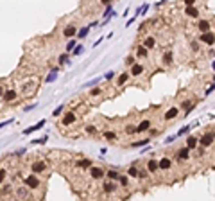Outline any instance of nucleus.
Returning <instances> with one entry per match:
<instances>
[{"label": "nucleus", "instance_id": "1", "mask_svg": "<svg viewBox=\"0 0 215 201\" xmlns=\"http://www.w3.org/2000/svg\"><path fill=\"white\" fill-rule=\"evenodd\" d=\"M23 183H25L27 187H29V189H38V187H39V180L36 178V174L32 172L31 176H27V178L23 180Z\"/></svg>", "mask_w": 215, "mask_h": 201}, {"label": "nucleus", "instance_id": "2", "mask_svg": "<svg viewBox=\"0 0 215 201\" xmlns=\"http://www.w3.org/2000/svg\"><path fill=\"white\" fill-rule=\"evenodd\" d=\"M45 122H47L45 119H43V120H39V122H36L34 126H31V128H27V129L23 131V135H31V133H34V131H38V129H41L43 126H45Z\"/></svg>", "mask_w": 215, "mask_h": 201}, {"label": "nucleus", "instance_id": "3", "mask_svg": "<svg viewBox=\"0 0 215 201\" xmlns=\"http://www.w3.org/2000/svg\"><path fill=\"white\" fill-rule=\"evenodd\" d=\"M201 42L206 43V45H213V43H215V36L212 34L210 31H208V32H203V34H201Z\"/></svg>", "mask_w": 215, "mask_h": 201}, {"label": "nucleus", "instance_id": "4", "mask_svg": "<svg viewBox=\"0 0 215 201\" xmlns=\"http://www.w3.org/2000/svg\"><path fill=\"white\" fill-rule=\"evenodd\" d=\"M90 176L93 180H100V178L104 176V171L100 169V167H90Z\"/></svg>", "mask_w": 215, "mask_h": 201}, {"label": "nucleus", "instance_id": "5", "mask_svg": "<svg viewBox=\"0 0 215 201\" xmlns=\"http://www.w3.org/2000/svg\"><path fill=\"white\" fill-rule=\"evenodd\" d=\"M170 165H172V162H170V160L167 158V156H163V158H161L160 162H158L160 171H169V169H170Z\"/></svg>", "mask_w": 215, "mask_h": 201}, {"label": "nucleus", "instance_id": "6", "mask_svg": "<svg viewBox=\"0 0 215 201\" xmlns=\"http://www.w3.org/2000/svg\"><path fill=\"white\" fill-rule=\"evenodd\" d=\"M45 169H47V163L45 162H34V163H32V172H34V174L43 172Z\"/></svg>", "mask_w": 215, "mask_h": 201}, {"label": "nucleus", "instance_id": "7", "mask_svg": "<svg viewBox=\"0 0 215 201\" xmlns=\"http://www.w3.org/2000/svg\"><path fill=\"white\" fill-rule=\"evenodd\" d=\"M73 122H75V113L68 111V113L63 117V126H70V124H73Z\"/></svg>", "mask_w": 215, "mask_h": 201}, {"label": "nucleus", "instance_id": "8", "mask_svg": "<svg viewBox=\"0 0 215 201\" xmlns=\"http://www.w3.org/2000/svg\"><path fill=\"white\" fill-rule=\"evenodd\" d=\"M95 25H97V22H93V23H90V25H88V27H83L81 31H77V36H79V40H83V38H86V36H88L90 29H91V27H95Z\"/></svg>", "mask_w": 215, "mask_h": 201}, {"label": "nucleus", "instance_id": "9", "mask_svg": "<svg viewBox=\"0 0 215 201\" xmlns=\"http://www.w3.org/2000/svg\"><path fill=\"white\" fill-rule=\"evenodd\" d=\"M63 34H65L66 38L75 36V34H77V27H73V25H66V27L63 29Z\"/></svg>", "mask_w": 215, "mask_h": 201}, {"label": "nucleus", "instance_id": "10", "mask_svg": "<svg viewBox=\"0 0 215 201\" xmlns=\"http://www.w3.org/2000/svg\"><path fill=\"white\" fill-rule=\"evenodd\" d=\"M149 128H151V120L145 119V120H142V122L136 126V133H144V131H147Z\"/></svg>", "mask_w": 215, "mask_h": 201}, {"label": "nucleus", "instance_id": "11", "mask_svg": "<svg viewBox=\"0 0 215 201\" xmlns=\"http://www.w3.org/2000/svg\"><path fill=\"white\" fill-rule=\"evenodd\" d=\"M199 142H201V145H203V147H208V145L213 142V135H212V133H210V135H204L203 138L199 140Z\"/></svg>", "mask_w": 215, "mask_h": 201}, {"label": "nucleus", "instance_id": "12", "mask_svg": "<svg viewBox=\"0 0 215 201\" xmlns=\"http://www.w3.org/2000/svg\"><path fill=\"white\" fill-rule=\"evenodd\" d=\"M188 153H190V149H188V147H183V149H179L176 153V156H178V160H186L188 158Z\"/></svg>", "mask_w": 215, "mask_h": 201}, {"label": "nucleus", "instance_id": "13", "mask_svg": "<svg viewBox=\"0 0 215 201\" xmlns=\"http://www.w3.org/2000/svg\"><path fill=\"white\" fill-rule=\"evenodd\" d=\"M197 27H199L201 32H208L210 31V22H208V20H201V22L197 23Z\"/></svg>", "mask_w": 215, "mask_h": 201}, {"label": "nucleus", "instance_id": "14", "mask_svg": "<svg viewBox=\"0 0 215 201\" xmlns=\"http://www.w3.org/2000/svg\"><path fill=\"white\" fill-rule=\"evenodd\" d=\"M142 72H144V66L142 65L133 63V66H131V74H133V76H142Z\"/></svg>", "mask_w": 215, "mask_h": 201}, {"label": "nucleus", "instance_id": "15", "mask_svg": "<svg viewBox=\"0 0 215 201\" xmlns=\"http://www.w3.org/2000/svg\"><path fill=\"white\" fill-rule=\"evenodd\" d=\"M136 54H138L140 58H147V56H149V49H147L145 45H140L138 49H136Z\"/></svg>", "mask_w": 215, "mask_h": 201}, {"label": "nucleus", "instance_id": "16", "mask_svg": "<svg viewBox=\"0 0 215 201\" xmlns=\"http://www.w3.org/2000/svg\"><path fill=\"white\" fill-rule=\"evenodd\" d=\"M197 142H199V140H197L196 137H188V138H186V147H188V149H196Z\"/></svg>", "mask_w": 215, "mask_h": 201}, {"label": "nucleus", "instance_id": "17", "mask_svg": "<svg viewBox=\"0 0 215 201\" xmlns=\"http://www.w3.org/2000/svg\"><path fill=\"white\" fill-rule=\"evenodd\" d=\"M185 13H186V16H192V18H196L199 15V11L194 7V5H186V11Z\"/></svg>", "mask_w": 215, "mask_h": 201}, {"label": "nucleus", "instance_id": "18", "mask_svg": "<svg viewBox=\"0 0 215 201\" xmlns=\"http://www.w3.org/2000/svg\"><path fill=\"white\" fill-rule=\"evenodd\" d=\"M57 72H59V68H52V72L47 76L45 81H47V83H54V81H56V77H57Z\"/></svg>", "mask_w": 215, "mask_h": 201}, {"label": "nucleus", "instance_id": "19", "mask_svg": "<svg viewBox=\"0 0 215 201\" xmlns=\"http://www.w3.org/2000/svg\"><path fill=\"white\" fill-rule=\"evenodd\" d=\"M178 113H179V110H178V108H170L169 111L165 113V120H170V119H174V117L178 115Z\"/></svg>", "mask_w": 215, "mask_h": 201}, {"label": "nucleus", "instance_id": "20", "mask_svg": "<svg viewBox=\"0 0 215 201\" xmlns=\"http://www.w3.org/2000/svg\"><path fill=\"white\" fill-rule=\"evenodd\" d=\"M144 45L147 47V49H154V45H156V40H154L152 36H149V38L144 40Z\"/></svg>", "mask_w": 215, "mask_h": 201}, {"label": "nucleus", "instance_id": "21", "mask_svg": "<svg viewBox=\"0 0 215 201\" xmlns=\"http://www.w3.org/2000/svg\"><path fill=\"white\" fill-rule=\"evenodd\" d=\"M4 99H5V100H15V99H16V92H15V90L4 92Z\"/></svg>", "mask_w": 215, "mask_h": 201}, {"label": "nucleus", "instance_id": "22", "mask_svg": "<svg viewBox=\"0 0 215 201\" xmlns=\"http://www.w3.org/2000/svg\"><path fill=\"white\" fill-rule=\"evenodd\" d=\"M160 167H158V162L156 160H149V163H147V171H151V172H154V171H158Z\"/></svg>", "mask_w": 215, "mask_h": 201}, {"label": "nucleus", "instance_id": "23", "mask_svg": "<svg viewBox=\"0 0 215 201\" xmlns=\"http://www.w3.org/2000/svg\"><path fill=\"white\" fill-rule=\"evenodd\" d=\"M104 190H106V192H115V190H117V185L111 183V182H106V183H104Z\"/></svg>", "mask_w": 215, "mask_h": 201}, {"label": "nucleus", "instance_id": "24", "mask_svg": "<svg viewBox=\"0 0 215 201\" xmlns=\"http://www.w3.org/2000/svg\"><path fill=\"white\" fill-rule=\"evenodd\" d=\"M63 110H65V104H59L57 108L52 111V115H54V117H59V115H61V113H63Z\"/></svg>", "mask_w": 215, "mask_h": 201}, {"label": "nucleus", "instance_id": "25", "mask_svg": "<svg viewBox=\"0 0 215 201\" xmlns=\"http://www.w3.org/2000/svg\"><path fill=\"white\" fill-rule=\"evenodd\" d=\"M149 142H151L149 138H145V140H140V142H134V144H133V147H145V145L149 144Z\"/></svg>", "mask_w": 215, "mask_h": 201}, {"label": "nucleus", "instance_id": "26", "mask_svg": "<svg viewBox=\"0 0 215 201\" xmlns=\"http://www.w3.org/2000/svg\"><path fill=\"white\" fill-rule=\"evenodd\" d=\"M126 81H127V74H120L118 79H117V83H118V84H124Z\"/></svg>", "mask_w": 215, "mask_h": 201}, {"label": "nucleus", "instance_id": "27", "mask_svg": "<svg viewBox=\"0 0 215 201\" xmlns=\"http://www.w3.org/2000/svg\"><path fill=\"white\" fill-rule=\"evenodd\" d=\"M138 169H136V167H129V171H127V174H129V176H138Z\"/></svg>", "mask_w": 215, "mask_h": 201}, {"label": "nucleus", "instance_id": "28", "mask_svg": "<svg viewBox=\"0 0 215 201\" xmlns=\"http://www.w3.org/2000/svg\"><path fill=\"white\" fill-rule=\"evenodd\" d=\"M108 176H110L111 180H118V176H120V174H118L117 171H108Z\"/></svg>", "mask_w": 215, "mask_h": 201}, {"label": "nucleus", "instance_id": "29", "mask_svg": "<svg viewBox=\"0 0 215 201\" xmlns=\"http://www.w3.org/2000/svg\"><path fill=\"white\" fill-rule=\"evenodd\" d=\"M75 45H77L75 40H70V42L66 43V49H68V50H73V47H75Z\"/></svg>", "mask_w": 215, "mask_h": 201}, {"label": "nucleus", "instance_id": "30", "mask_svg": "<svg viewBox=\"0 0 215 201\" xmlns=\"http://www.w3.org/2000/svg\"><path fill=\"white\" fill-rule=\"evenodd\" d=\"M81 52H83V45H75V47H73V54H75V56H79Z\"/></svg>", "mask_w": 215, "mask_h": 201}, {"label": "nucleus", "instance_id": "31", "mask_svg": "<svg viewBox=\"0 0 215 201\" xmlns=\"http://www.w3.org/2000/svg\"><path fill=\"white\" fill-rule=\"evenodd\" d=\"M181 106H183L185 110H192V100H183V104H181Z\"/></svg>", "mask_w": 215, "mask_h": 201}, {"label": "nucleus", "instance_id": "32", "mask_svg": "<svg viewBox=\"0 0 215 201\" xmlns=\"http://www.w3.org/2000/svg\"><path fill=\"white\" fill-rule=\"evenodd\" d=\"M77 165H79V167H84V169H88V167H90V160H83V162H79Z\"/></svg>", "mask_w": 215, "mask_h": 201}, {"label": "nucleus", "instance_id": "33", "mask_svg": "<svg viewBox=\"0 0 215 201\" xmlns=\"http://www.w3.org/2000/svg\"><path fill=\"white\" fill-rule=\"evenodd\" d=\"M176 138H178V135H170V137H167V138H165V144H172Z\"/></svg>", "mask_w": 215, "mask_h": 201}, {"label": "nucleus", "instance_id": "34", "mask_svg": "<svg viewBox=\"0 0 215 201\" xmlns=\"http://www.w3.org/2000/svg\"><path fill=\"white\" fill-rule=\"evenodd\" d=\"M118 180H120V185H122V187H127V178H126V176H122V174H120Z\"/></svg>", "mask_w": 215, "mask_h": 201}, {"label": "nucleus", "instance_id": "35", "mask_svg": "<svg viewBox=\"0 0 215 201\" xmlns=\"http://www.w3.org/2000/svg\"><path fill=\"white\" fill-rule=\"evenodd\" d=\"M104 137H106L108 140H115V133H111V131H106V133H104Z\"/></svg>", "mask_w": 215, "mask_h": 201}, {"label": "nucleus", "instance_id": "36", "mask_svg": "<svg viewBox=\"0 0 215 201\" xmlns=\"http://www.w3.org/2000/svg\"><path fill=\"white\" fill-rule=\"evenodd\" d=\"M66 61H68V56H66V54L59 56V65H63V63H66Z\"/></svg>", "mask_w": 215, "mask_h": 201}, {"label": "nucleus", "instance_id": "37", "mask_svg": "<svg viewBox=\"0 0 215 201\" xmlns=\"http://www.w3.org/2000/svg\"><path fill=\"white\" fill-rule=\"evenodd\" d=\"M163 61H165V63H170V61H172V54H170V52H167V54L163 56Z\"/></svg>", "mask_w": 215, "mask_h": 201}, {"label": "nucleus", "instance_id": "38", "mask_svg": "<svg viewBox=\"0 0 215 201\" xmlns=\"http://www.w3.org/2000/svg\"><path fill=\"white\" fill-rule=\"evenodd\" d=\"M5 174H7V171L5 169H0V183L4 182V178H5Z\"/></svg>", "mask_w": 215, "mask_h": 201}, {"label": "nucleus", "instance_id": "39", "mask_svg": "<svg viewBox=\"0 0 215 201\" xmlns=\"http://www.w3.org/2000/svg\"><path fill=\"white\" fill-rule=\"evenodd\" d=\"M213 90H215V81H213V83H212V84H210V86H208V88H206V95H208V93H212Z\"/></svg>", "mask_w": 215, "mask_h": 201}, {"label": "nucleus", "instance_id": "40", "mask_svg": "<svg viewBox=\"0 0 215 201\" xmlns=\"http://www.w3.org/2000/svg\"><path fill=\"white\" fill-rule=\"evenodd\" d=\"M127 133H129V135H133V133H136V128H134V126H127V129H126Z\"/></svg>", "mask_w": 215, "mask_h": 201}, {"label": "nucleus", "instance_id": "41", "mask_svg": "<svg viewBox=\"0 0 215 201\" xmlns=\"http://www.w3.org/2000/svg\"><path fill=\"white\" fill-rule=\"evenodd\" d=\"M36 106H38V103H36V104H29V106H25V110H23V111H31V110H36Z\"/></svg>", "mask_w": 215, "mask_h": 201}, {"label": "nucleus", "instance_id": "42", "mask_svg": "<svg viewBox=\"0 0 215 201\" xmlns=\"http://www.w3.org/2000/svg\"><path fill=\"white\" fill-rule=\"evenodd\" d=\"M99 81H100V77H99V79H93V81H90V83H86L84 86H93V84H97Z\"/></svg>", "mask_w": 215, "mask_h": 201}, {"label": "nucleus", "instance_id": "43", "mask_svg": "<svg viewBox=\"0 0 215 201\" xmlns=\"http://www.w3.org/2000/svg\"><path fill=\"white\" fill-rule=\"evenodd\" d=\"M86 133H97V128H93V126H88V128H86Z\"/></svg>", "mask_w": 215, "mask_h": 201}, {"label": "nucleus", "instance_id": "44", "mask_svg": "<svg viewBox=\"0 0 215 201\" xmlns=\"http://www.w3.org/2000/svg\"><path fill=\"white\" fill-rule=\"evenodd\" d=\"M9 124H13V120H7V122H0V129L5 128V126H9Z\"/></svg>", "mask_w": 215, "mask_h": 201}, {"label": "nucleus", "instance_id": "45", "mask_svg": "<svg viewBox=\"0 0 215 201\" xmlns=\"http://www.w3.org/2000/svg\"><path fill=\"white\" fill-rule=\"evenodd\" d=\"M126 61H127V65H133V63H134V58H133V56H129V58L126 59Z\"/></svg>", "mask_w": 215, "mask_h": 201}, {"label": "nucleus", "instance_id": "46", "mask_svg": "<svg viewBox=\"0 0 215 201\" xmlns=\"http://www.w3.org/2000/svg\"><path fill=\"white\" fill-rule=\"evenodd\" d=\"M133 22H136V16H133V18H129V20H127V27H129V25H131Z\"/></svg>", "mask_w": 215, "mask_h": 201}, {"label": "nucleus", "instance_id": "47", "mask_svg": "<svg viewBox=\"0 0 215 201\" xmlns=\"http://www.w3.org/2000/svg\"><path fill=\"white\" fill-rule=\"evenodd\" d=\"M183 2H185L186 5H194V4H196V0H183Z\"/></svg>", "mask_w": 215, "mask_h": 201}, {"label": "nucleus", "instance_id": "48", "mask_svg": "<svg viewBox=\"0 0 215 201\" xmlns=\"http://www.w3.org/2000/svg\"><path fill=\"white\" fill-rule=\"evenodd\" d=\"M23 153H25V149H18V151L15 153V155H16V156H22V155H23Z\"/></svg>", "mask_w": 215, "mask_h": 201}, {"label": "nucleus", "instance_id": "49", "mask_svg": "<svg viewBox=\"0 0 215 201\" xmlns=\"http://www.w3.org/2000/svg\"><path fill=\"white\" fill-rule=\"evenodd\" d=\"M113 76H115V74H113V72H108V74H106V76H104V77H106V79H111Z\"/></svg>", "mask_w": 215, "mask_h": 201}, {"label": "nucleus", "instance_id": "50", "mask_svg": "<svg viewBox=\"0 0 215 201\" xmlns=\"http://www.w3.org/2000/svg\"><path fill=\"white\" fill-rule=\"evenodd\" d=\"M99 92H100L99 88H95V90H91V95H99Z\"/></svg>", "mask_w": 215, "mask_h": 201}, {"label": "nucleus", "instance_id": "51", "mask_svg": "<svg viewBox=\"0 0 215 201\" xmlns=\"http://www.w3.org/2000/svg\"><path fill=\"white\" fill-rule=\"evenodd\" d=\"M0 97H4V90H2V86H0Z\"/></svg>", "mask_w": 215, "mask_h": 201}, {"label": "nucleus", "instance_id": "52", "mask_svg": "<svg viewBox=\"0 0 215 201\" xmlns=\"http://www.w3.org/2000/svg\"><path fill=\"white\" fill-rule=\"evenodd\" d=\"M110 2H111V0H102V4H106V5H108V4H110Z\"/></svg>", "mask_w": 215, "mask_h": 201}, {"label": "nucleus", "instance_id": "53", "mask_svg": "<svg viewBox=\"0 0 215 201\" xmlns=\"http://www.w3.org/2000/svg\"><path fill=\"white\" fill-rule=\"evenodd\" d=\"M212 68H213V70H215V61H213V63H212Z\"/></svg>", "mask_w": 215, "mask_h": 201}, {"label": "nucleus", "instance_id": "54", "mask_svg": "<svg viewBox=\"0 0 215 201\" xmlns=\"http://www.w3.org/2000/svg\"><path fill=\"white\" fill-rule=\"evenodd\" d=\"M213 81H215V76H213Z\"/></svg>", "mask_w": 215, "mask_h": 201}]
</instances>
